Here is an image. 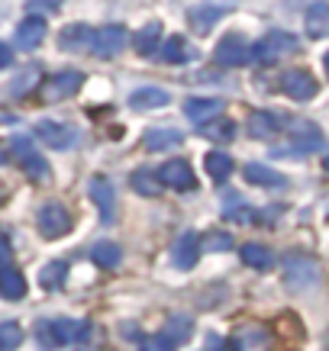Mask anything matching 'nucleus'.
<instances>
[{
  "mask_svg": "<svg viewBox=\"0 0 329 351\" xmlns=\"http://www.w3.org/2000/svg\"><path fill=\"white\" fill-rule=\"evenodd\" d=\"M300 45H297V36H291V32H281V29H275V32H268L262 43L252 49V55L258 58L262 64H275V62H281L284 55H294Z\"/></svg>",
  "mask_w": 329,
  "mask_h": 351,
  "instance_id": "nucleus-1",
  "label": "nucleus"
},
{
  "mask_svg": "<svg viewBox=\"0 0 329 351\" xmlns=\"http://www.w3.org/2000/svg\"><path fill=\"white\" fill-rule=\"evenodd\" d=\"M319 280V265L307 255H287L284 258V284L291 290H307Z\"/></svg>",
  "mask_w": 329,
  "mask_h": 351,
  "instance_id": "nucleus-2",
  "label": "nucleus"
},
{
  "mask_svg": "<svg viewBox=\"0 0 329 351\" xmlns=\"http://www.w3.org/2000/svg\"><path fill=\"white\" fill-rule=\"evenodd\" d=\"M126 45H129V29L120 26V23H110V26L94 32V55L97 58H117Z\"/></svg>",
  "mask_w": 329,
  "mask_h": 351,
  "instance_id": "nucleus-3",
  "label": "nucleus"
},
{
  "mask_svg": "<svg viewBox=\"0 0 329 351\" xmlns=\"http://www.w3.org/2000/svg\"><path fill=\"white\" fill-rule=\"evenodd\" d=\"M36 223H39V232L45 239H62V235L71 232V213L65 210L62 203H45L39 216H36Z\"/></svg>",
  "mask_w": 329,
  "mask_h": 351,
  "instance_id": "nucleus-4",
  "label": "nucleus"
},
{
  "mask_svg": "<svg viewBox=\"0 0 329 351\" xmlns=\"http://www.w3.org/2000/svg\"><path fill=\"white\" fill-rule=\"evenodd\" d=\"M281 90H284L291 100H313L319 90L317 77L310 75L307 68H291V71H284V77H281Z\"/></svg>",
  "mask_w": 329,
  "mask_h": 351,
  "instance_id": "nucleus-5",
  "label": "nucleus"
},
{
  "mask_svg": "<svg viewBox=\"0 0 329 351\" xmlns=\"http://www.w3.org/2000/svg\"><path fill=\"white\" fill-rule=\"evenodd\" d=\"M155 174H159L161 187H171V191H194V187H197V178H194L191 165H188V161H181V158L165 161Z\"/></svg>",
  "mask_w": 329,
  "mask_h": 351,
  "instance_id": "nucleus-6",
  "label": "nucleus"
},
{
  "mask_svg": "<svg viewBox=\"0 0 329 351\" xmlns=\"http://www.w3.org/2000/svg\"><path fill=\"white\" fill-rule=\"evenodd\" d=\"M213 58H216V64H223V68H239V64H245L249 58H252V49L245 45L242 36L229 32V36H223V39H220V45H216Z\"/></svg>",
  "mask_w": 329,
  "mask_h": 351,
  "instance_id": "nucleus-7",
  "label": "nucleus"
},
{
  "mask_svg": "<svg viewBox=\"0 0 329 351\" xmlns=\"http://www.w3.org/2000/svg\"><path fill=\"white\" fill-rule=\"evenodd\" d=\"M81 84H84V75H81V71H71V68H68V71H58V75H52L45 81L43 100L55 104V100H65V97H75Z\"/></svg>",
  "mask_w": 329,
  "mask_h": 351,
  "instance_id": "nucleus-8",
  "label": "nucleus"
},
{
  "mask_svg": "<svg viewBox=\"0 0 329 351\" xmlns=\"http://www.w3.org/2000/svg\"><path fill=\"white\" fill-rule=\"evenodd\" d=\"M45 36H49L45 20H43V16H36V13H30V16L16 26L13 45H16V49H23V52H32V49H39V45L45 43Z\"/></svg>",
  "mask_w": 329,
  "mask_h": 351,
  "instance_id": "nucleus-9",
  "label": "nucleus"
},
{
  "mask_svg": "<svg viewBox=\"0 0 329 351\" xmlns=\"http://www.w3.org/2000/svg\"><path fill=\"white\" fill-rule=\"evenodd\" d=\"M36 136L43 138L49 149L65 152V149H71V145L78 142V129L68 126V123H52V119H43V123L36 126Z\"/></svg>",
  "mask_w": 329,
  "mask_h": 351,
  "instance_id": "nucleus-10",
  "label": "nucleus"
},
{
  "mask_svg": "<svg viewBox=\"0 0 329 351\" xmlns=\"http://www.w3.org/2000/svg\"><path fill=\"white\" fill-rule=\"evenodd\" d=\"M226 13H233V3H197L188 10V20L194 32H210Z\"/></svg>",
  "mask_w": 329,
  "mask_h": 351,
  "instance_id": "nucleus-11",
  "label": "nucleus"
},
{
  "mask_svg": "<svg viewBox=\"0 0 329 351\" xmlns=\"http://www.w3.org/2000/svg\"><path fill=\"white\" fill-rule=\"evenodd\" d=\"M291 149H297L294 155H310V152H317L323 145V132H319L310 119H297V123H291Z\"/></svg>",
  "mask_w": 329,
  "mask_h": 351,
  "instance_id": "nucleus-12",
  "label": "nucleus"
},
{
  "mask_svg": "<svg viewBox=\"0 0 329 351\" xmlns=\"http://www.w3.org/2000/svg\"><path fill=\"white\" fill-rule=\"evenodd\" d=\"M233 351H271V332L265 326H239L233 332Z\"/></svg>",
  "mask_w": 329,
  "mask_h": 351,
  "instance_id": "nucleus-13",
  "label": "nucleus"
},
{
  "mask_svg": "<svg viewBox=\"0 0 329 351\" xmlns=\"http://www.w3.org/2000/svg\"><path fill=\"white\" fill-rule=\"evenodd\" d=\"M191 335H194L191 316H171V319L165 322V329L159 332V339L165 341L171 351L181 348V345H188V341H191Z\"/></svg>",
  "mask_w": 329,
  "mask_h": 351,
  "instance_id": "nucleus-14",
  "label": "nucleus"
},
{
  "mask_svg": "<svg viewBox=\"0 0 329 351\" xmlns=\"http://www.w3.org/2000/svg\"><path fill=\"white\" fill-rule=\"evenodd\" d=\"M142 145L149 152H168V149H181L184 145V132L181 129H171V126H159V129H149Z\"/></svg>",
  "mask_w": 329,
  "mask_h": 351,
  "instance_id": "nucleus-15",
  "label": "nucleus"
},
{
  "mask_svg": "<svg viewBox=\"0 0 329 351\" xmlns=\"http://www.w3.org/2000/svg\"><path fill=\"white\" fill-rule=\"evenodd\" d=\"M184 113H188L197 126H203V123H210V119H216L223 113V100H216V97H194V100L184 104Z\"/></svg>",
  "mask_w": 329,
  "mask_h": 351,
  "instance_id": "nucleus-16",
  "label": "nucleus"
},
{
  "mask_svg": "<svg viewBox=\"0 0 329 351\" xmlns=\"http://www.w3.org/2000/svg\"><path fill=\"white\" fill-rule=\"evenodd\" d=\"M58 45H62V52H84L87 45H94V29L84 23L65 26L62 36H58Z\"/></svg>",
  "mask_w": 329,
  "mask_h": 351,
  "instance_id": "nucleus-17",
  "label": "nucleus"
},
{
  "mask_svg": "<svg viewBox=\"0 0 329 351\" xmlns=\"http://www.w3.org/2000/svg\"><path fill=\"white\" fill-rule=\"evenodd\" d=\"M197 258H201V235L184 232L178 242H174V265H178L181 271H191V267L197 265Z\"/></svg>",
  "mask_w": 329,
  "mask_h": 351,
  "instance_id": "nucleus-18",
  "label": "nucleus"
},
{
  "mask_svg": "<svg viewBox=\"0 0 329 351\" xmlns=\"http://www.w3.org/2000/svg\"><path fill=\"white\" fill-rule=\"evenodd\" d=\"M168 104H171V97L161 87H139V90L129 94V107L133 110H161V107H168Z\"/></svg>",
  "mask_w": 329,
  "mask_h": 351,
  "instance_id": "nucleus-19",
  "label": "nucleus"
},
{
  "mask_svg": "<svg viewBox=\"0 0 329 351\" xmlns=\"http://www.w3.org/2000/svg\"><path fill=\"white\" fill-rule=\"evenodd\" d=\"M159 43H161V23L159 20H152V23H146L142 29L133 36V45H136V52L139 55H155V49H159Z\"/></svg>",
  "mask_w": 329,
  "mask_h": 351,
  "instance_id": "nucleus-20",
  "label": "nucleus"
},
{
  "mask_svg": "<svg viewBox=\"0 0 329 351\" xmlns=\"http://www.w3.org/2000/svg\"><path fill=\"white\" fill-rule=\"evenodd\" d=\"M249 132H252L255 138H275L277 132H281V123H277L275 113L258 110V113H252V117H249Z\"/></svg>",
  "mask_w": 329,
  "mask_h": 351,
  "instance_id": "nucleus-21",
  "label": "nucleus"
},
{
  "mask_svg": "<svg viewBox=\"0 0 329 351\" xmlns=\"http://www.w3.org/2000/svg\"><path fill=\"white\" fill-rule=\"evenodd\" d=\"M52 329H55L58 345H71V341L87 339V329H91V326H87L84 319H81V322H78V319H55Z\"/></svg>",
  "mask_w": 329,
  "mask_h": 351,
  "instance_id": "nucleus-22",
  "label": "nucleus"
},
{
  "mask_svg": "<svg viewBox=\"0 0 329 351\" xmlns=\"http://www.w3.org/2000/svg\"><path fill=\"white\" fill-rule=\"evenodd\" d=\"M201 129V136H207L210 142H216V145H226V142H233L236 138V123L233 119H210V123H203V126H197Z\"/></svg>",
  "mask_w": 329,
  "mask_h": 351,
  "instance_id": "nucleus-23",
  "label": "nucleus"
},
{
  "mask_svg": "<svg viewBox=\"0 0 329 351\" xmlns=\"http://www.w3.org/2000/svg\"><path fill=\"white\" fill-rule=\"evenodd\" d=\"M203 168H207V174H210L216 184H223L229 174H233V158L226 155V152H207L203 155Z\"/></svg>",
  "mask_w": 329,
  "mask_h": 351,
  "instance_id": "nucleus-24",
  "label": "nucleus"
},
{
  "mask_svg": "<svg viewBox=\"0 0 329 351\" xmlns=\"http://www.w3.org/2000/svg\"><path fill=\"white\" fill-rule=\"evenodd\" d=\"M0 297L3 300H20L26 297V277L13 267H3L0 271Z\"/></svg>",
  "mask_w": 329,
  "mask_h": 351,
  "instance_id": "nucleus-25",
  "label": "nucleus"
},
{
  "mask_svg": "<svg viewBox=\"0 0 329 351\" xmlns=\"http://www.w3.org/2000/svg\"><path fill=\"white\" fill-rule=\"evenodd\" d=\"M129 187L139 193V197H159L161 193V181H159V174L149 168H139L133 178H129Z\"/></svg>",
  "mask_w": 329,
  "mask_h": 351,
  "instance_id": "nucleus-26",
  "label": "nucleus"
},
{
  "mask_svg": "<svg viewBox=\"0 0 329 351\" xmlns=\"http://www.w3.org/2000/svg\"><path fill=\"white\" fill-rule=\"evenodd\" d=\"M91 197L100 206L104 219H113V184L106 181V178H94L91 181Z\"/></svg>",
  "mask_w": 329,
  "mask_h": 351,
  "instance_id": "nucleus-27",
  "label": "nucleus"
},
{
  "mask_svg": "<svg viewBox=\"0 0 329 351\" xmlns=\"http://www.w3.org/2000/svg\"><path fill=\"white\" fill-rule=\"evenodd\" d=\"M91 258H94L104 271H113V267H120V261H123V248H120L117 242H97L94 248H91Z\"/></svg>",
  "mask_w": 329,
  "mask_h": 351,
  "instance_id": "nucleus-28",
  "label": "nucleus"
},
{
  "mask_svg": "<svg viewBox=\"0 0 329 351\" xmlns=\"http://www.w3.org/2000/svg\"><path fill=\"white\" fill-rule=\"evenodd\" d=\"M307 32H310V39L329 36V3H313L307 10Z\"/></svg>",
  "mask_w": 329,
  "mask_h": 351,
  "instance_id": "nucleus-29",
  "label": "nucleus"
},
{
  "mask_svg": "<svg viewBox=\"0 0 329 351\" xmlns=\"http://www.w3.org/2000/svg\"><path fill=\"white\" fill-rule=\"evenodd\" d=\"M255 216L258 213L245 206V200L239 197V193H226L223 197V219H233V223H252Z\"/></svg>",
  "mask_w": 329,
  "mask_h": 351,
  "instance_id": "nucleus-30",
  "label": "nucleus"
},
{
  "mask_svg": "<svg viewBox=\"0 0 329 351\" xmlns=\"http://www.w3.org/2000/svg\"><path fill=\"white\" fill-rule=\"evenodd\" d=\"M242 261L249 267H255V271H268V267L275 265V255L268 252L265 245H258V242H249V245H242Z\"/></svg>",
  "mask_w": 329,
  "mask_h": 351,
  "instance_id": "nucleus-31",
  "label": "nucleus"
},
{
  "mask_svg": "<svg viewBox=\"0 0 329 351\" xmlns=\"http://www.w3.org/2000/svg\"><path fill=\"white\" fill-rule=\"evenodd\" d=\"M245 181L249 184H258V187H284V178L277 171L265 168V165H245Z\"/></svg>",
  "mask_w": 329,
  "mask_h": 351,
  "instance_id": "nucleus-32",
  "label": "nucleus"
},
{
  "mask_svg": "<svg viewBox=\"0 0 329 351\" xmlns=\"http://www.w3.org/2000/svg\"><path fill=\"white\" fill-rule=\"evenodd\" d=\"M161 58L168 64H184L191 58V49H188V39H181V36H171L168 43L161 45Z\"/></svg>",
  "mask_w": 329,
  "mask_h": 351,
  "instance_id": "nucleus-33",
  "label": "nucleus"
},
{
  "mask_svg": "<svg viewBox=\"0 0 329 351\" xmlns=\"http://www.w3.org/2000/svg\"><path fill=\"white\" fill-rule=\"evenodd\" d=\"M65 277H68V265H65V261H52V265H45L43 271H39V284H43L45 290H62Z\"/></svg>",
  "mask_w": 329,
  "mask_h": 351,
  "instance_id": "nucleus-34",
  "label": "nucleus"
},
{
  "mask_svg": "<svg viewBox=\"0 0 329 351\" xmlns=\"http://www.w3.org/2000/svg\"><path fill=\"white\" fill-rule=\"evenodd\" d=\"M201 252H210V255H216V252H233V235L223 232V229H213V232H207L201 239Z\"/></svg>",
  "mask_w": 329,
  "mask_h": 351,
  "instance_id": "nucleus-35",
  "label": "nucleus"
},
{
  "mask_svg": "<svg viewBox=\"0 0 329 351\" xmlns=\"http://www.w3.org/2000/svg\"><path fill=\"white\" fill-rule=\"evenodd\" d=\"M20 165H23V171H26L30 181H45V178H49V161H45L39 152H32V155L20 158Z\"/></svg>",
  "mask_w": 329,
  "mask_h": 351,
  "instance_id": "nucleus-36",
  "label": "nucleus"
},
{
  "mask_svg": "<svg viewBox=\"0 0 329 351\" xmlns=\"http://www.w3.org/2000/svg\"><path fill=\"white\" fill-rule=\"evenodd\" d=\"M23 329L16 322H0V351H16L23 345Z\"/></svg>",
  "mask_w": 329,
  "mask_h": 351,
  "instance_id": "nucleus-37",
  "label": "nucleus"
},
{
  "mask_svg": "<svg viewBox=\"0 0 329 351\" xmlns=\"http://www.w3.org/2000/svg\"><path fill=\"white\" fill-rule=\"evenodd\" d=\"M36 341H39V348L43 351H52V348H58V339H55V329H52V322H39L36 326Z\"/></svg>",
  "mask_w": 329,
  "mask_h": 351,
  "instance_id": "nucleus-38",
  "label": "nucleus"
},
{
  "mask_svg": "<svg viewBox=\"0 0 329 351\" xmlns=\"http://www.w3.org/2000/svg\"><path fill=\"white\" fill-rule=\"evenodd\" d=\"M39 84V71H30V75H23V77H16V81H13V87H10V94H16L20 97L23 90H26V94H30L32 87Z\"/></svg>",
  "mask_w": 329,
  "mask_h": 351,
  "instance_id": "nucleus-39",
  "label": "nucleus"
},
{
  "mask_svg": "<svg viewBox=\"0 0 329 351\" xmlns=\"http://www.w3.org/2000/svg\"><path fill=\"white\" fill-rule=\"evenodd\" d=\"M13 149H16V155L20 158H26V155H32V142H30V136H13V142H10Z\"/></svg>",
  "mask_w": 329,
  "mask_h": 351,
  "instance_id": "nucleus-40",
  "label": "nucleus"
},
{
  "mask_svg": "<svg viewBox=\"0 0 329 351\" xmlns=\"http://www.w3.org/2000/svg\"><path fill=\"white\" fill-rule=\"evenodd\" d=\"M10 255H13V252H10V239H7V235L0 232V271H3V267L10 265Z\"/></svg>",
  "mask_w": 329,
  "mask_h": 351,
  "instance_id": "nucleus-41",
  "label": "nucleus"
},
{
  "mask_svg": "<svg viewBox=\"0 0 329 351\" xmlns=\"http://www.w3.org/2000/svg\"><path fill=\"white\" fill-rule=\"evenodd\" d=\"M142 351H171L168 345H165V341L159 339V335H155V339H149L146 341V345H142Z\"/></svg>",
  "mask_w": 329,
  "mask_h": 351,
  "instance_id": "nucleus-42",
  "label": "nucleus"
},
{
  "mask_svg": "<svg viewBox=\"0 0 329 351\" xmlns=\"http://www.w3.org/2000/svg\"><path fill=\"white\" fill-rule=\"evenodd\" d=\"M13 62V49L7 43H0V68H7Z\"/></svg>",
  "mask_w": 329,
  "mask_h": 351,
  "instance_id": "nucleus-43",
  "label": "nucleus"
},
{
  "mask_svg": "<svg viewBox=\"0 0 329 351\" xmlns=\"http://www.w3.org/2000/svg\"><path fill=\"white\" fill-rule=\"evenodd\" d=\"M30 10H43V13H58V3H30Z\"/></svg>",
  "mask_w": 329,
  "mask_h": 351,
  "instance_id": "nucleus-44",
  "label": "nucleus"
},
{
  "mask_svg": "<svg viewBox=\"0 0 329 351\" xmlns=\"http://www.w3.org/2000/svg\"><path fill=\"white\" fill-rule=\"evenodd\" d=\"M123 339H139V329L126 322V326H123Z\"/></svg>",
  "mask_w": 329,
  "mask_h": 351,
  "instance_id": "nucleus-45",
  "label": "nucleus"
},
{
  "mask_svg": "<svg viewBox=\"0 0 329 351\" xmlns=\"http://www.w3.org/2000/svg\"><path fill=\"white\" fill-rule=\"evenodd\" d=\"M3 161H7V149H3V145H0V165H3Z\"/></svg>",
  "mask_w": 329,
  "mask_h": 351,
  "instance_id": "nucleus-46",
  "label": "nucleus"
},
{
  "mask_svg": "<svg viewBox=\"0 0 329 351\" xmlns=\"http://www.w3.org/2000/svg\"><path fill=\"white\" fill-rule=\"evenodd\" d=\"M323 64H326V71H329V52H326V58H323Z\"/></svg>",
  "mask_w": 329,
  "mask_h": 351,
  "instance_id": "nucleus-47",
  "label": "nucleus"
},
{
  "mask_svg": "<svg viewBox=\"0 0 329 351\" xmlns=\"http://www.w3.org/2000/svg\"><path fill=\"white\" fill-rule=\"evenodd\" d=\"M323 168H326V171H329V155H326V161H323Z\"/></svg>",
  "mask_w": 329,
  "mask_h": 351,
  "instance_id": "nucleus-48",
  "label": "nucleus"
}]
</instances>
